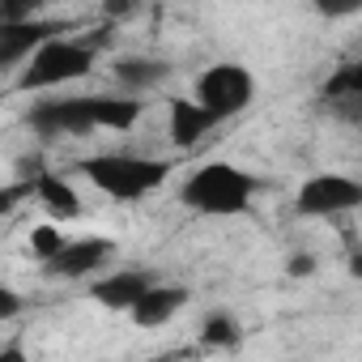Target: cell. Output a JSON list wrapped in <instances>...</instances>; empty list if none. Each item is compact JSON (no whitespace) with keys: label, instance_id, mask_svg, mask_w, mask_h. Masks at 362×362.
Masks as SVG:
<instances>
[{"label":"cell","instance_id":"7a4b0ae2","mask_svg":"<svg viewBox=\"0 0 362 362\" xmlns=\"http://www.w3.org/2000/svg\"><path fill=\"white\" fill-rule=\"evenodd\" d=\"M260 192V179L235 162H205L179 184V205L201 218H243Z\"/></svg>","mask_w":362,"mask_h":362},{"label":"cell","instance_id":"5b68a950","mask_svg":"<svg viewBox=\"0 0 362 362\" xmlns=\"http://www.w3.org/2000/svg\"><path fill=\"white\" fill-rule=\"evenodd\" d=\"M252 98H256V77H252L243 64H235V60L209 64V69L197 73V81H192V103H197L205 115H214L218 124L243 115V111L252 107Z\"/></svg>","mask_w":362,"mask_h":362},{"label":"cell","instance_id":"d6986e66","mask_svg":"<svg viewBox=\"0 0 362 362\" xmlns=\"http://www.w3.org/2000/svg\"><path fill=\"white\" fill-rule=\"evenodd\" d=\"M294 277H311V269H315V256H290V264H286Z\"/></svg>","mask_w":362,"mask_h":362},{"label":"cell","instance_id":"e0dca14e","mask_svg":"<svg viewBox=\"0 0 362 362\" xmlns=\"http://www.w3.org/2000/svg\"><path fill=\"white\" fill-rule=\"evenodd\" d=\"M22 307H26V298H22L13 286H5V281H0V324L18 320V315H22Z\"/></svg>","mask_w":362,"mask_h":362},{"label":"cell","instance_id":"2e32d148","mask_svg":"<svg viewBox=\"0 0 362 362\" xmlns=\"http://www.w3.org/2000/svg\"><path fill=\"white\" fill-rule=\"evenodd\" d=\"M64 243H69V235H64L60 226H52V222H43V226H35V230H30V256H35L39 264H47Z\"/></svg>","mask_w":362,"mask_h":362},{"label":"cell","instance_id":"52a82bcc","mask_svg":"<svg viewBox=\"0 0 362 362\" xmlns=\"http://www.w3.org/2000/svg\"><path fill=\"white\" fill-rule=\"evenodd\" d=\"M115 260V243L107 235H81V239H69L47 264H43V277L52 281H94V273H103L107 264Z\"/></svg>","mask_w":362,"mask_h":362},{"label":"cell","instance_id":"3957f363","mask_svg":"<svg viewBox=\"0 0 362 362\" xmlns=\"http://www.w3.org/2000/svg\"><path fill=\"white\" fill-rule=\"evenodd\" d=\"M77 175L94 192H103L107 201L132 205L145 201L149 192H158L170 179V162L166 158H145V153H90L77 162Z\"/></svg>","mask_w":362,"mask_h":362},{"label":"cell","instance_id":"ba28073f","mask_svg":"<svg viewBox=\"0 0 362 362\" xmlns=\"http://www.w3.org/2000/svg\"><path fill=\"white\" fill-rule=\"evenodd\" d=\"M153 281H162V277L149 269H115V273H103L90 281V298L107 311H132Z\"/></svg>","mask_w":362,"mask_h":362},{"label":"cell","instance_id":"ac0fdd59","mask_svg":"<svg viewBox=\"0 0 362 362\" xmlns=\"http://www.w3.org/2000/svg\"><path fill=\"white\" fill-rule=\"evenodd\" d=\"M30 197V179H22V184H9V188H0V214H9L13 205H22Z\"/></svg>","mask_w":362,"mask_h":362},{"label":"cell","instance_id":"9a60e30c","mask_svg":"<svg viewBox=\"0 0 362 362\" xmlns=\"http://www.w3.org/2000/svg\"><path fill=\"white\" fill-rule=\"evenodd\" d=\"M324 98L337 103V107H354V103H362V69H358V64L337 69V73L328 77V86H324Z\"/></svg>","mask_w":362,"mask_h":362},{"label":"cell","instance_id":"ffe728a7","mask_svg":"<svg viewBox=\"0 0 362 362\" xmlns=\"http://www.w3.org/2000/svg\"><path fill=\"white\" fill-rule=\"evenodd\" d=\"M0 362H30L22 345H0Z\"/></svg>","mask_w":362,"mask_h":362},{"label":"cell","instance_id":"277c9868","mask_svg":"<svg viewBox=\"0 0 362 362\" xmlns=\"http://www.w3.org/2000/svg\"><path fill=\"white\" fill-rule=\"evenodd\" d=\"M94 60H98V47H94V43L52 35V39H43V43L26 56L22 73H18V90H22V94H56L60 86L81 81V77L94 69Z\"/></svg>","mask_w":362,"mask_h":362},{"label":"cell","instance_id":"8992f818","mask_svg":"<svg viewBox=\"0 0 362 362\" xmlns=\"http://www.w3.org/2000/svg\"><path fill=\"white\" fill-rule=\"evenodd\" d=\"M362 205V184L349 175H337V170H320L311 179H303L298 192H294V214L298 218H345Z\"/></svg>","mask_w":362,"mask_h":362},{"label":"cell","instance_id":"4fadbf2b","mask_svg":"<svg viewBox=\"0 0 362 362\" xmlns=\"http://www.w3.org/2000/svg\"><path fill=\"white\" fill-rule=\"evenodd\" d=\"M166 77V64L162 60H153V56H119L115 60V81L124 86V94H141V90H149V86H158Z\"/></svg>","mask_w":362,"mask_h":362},{"label":"cell","instance_id":"8fae6325","mask_svg":"<svg viewBox=\"0 0 362 362\" xmlns=\"http://www.w3.org/2000/svg\"><path fill=\"white\" fill-rule=\"evenodd\" d=\"M214 128H218V119L205 115L192 98H184V94L166 98V132H170V145H175V149H192V145L205 141Z\"/></svg>","mask_w":362,"mask_h":362},{"label":"cell","instance_id":"9c48e42d","mask_svg":"<svg viewBox=\"0 0 362 362\" xmlns=\"http://www.w3.org/2000/svg\"><path fill=\"white\" fill-rule=\"evenodd\" d=\"M188 303H192V290H188V286L153 281L128 315H132V324H136V328H166V324H170L179 311H184Z\"/></svg>","mask_w":362,"mask_h":362},{"label":"cell","instance_id":"30bf717a","mask_svg":"<svg viewBox=\"0 0 362 362\" xmlns=\"http://www.w3.org/2000/svg\"><path fill=\"white\" fill-rule=\"evenodd\" d=\"M30 197L43 205V214H47L52 226H64V222H77V218H81V197H77V188L69 184L64 175H56V170H39V175L30 179Z\"/></svg>","mask_w":362,"mask_h":362},{"label":"cell","instance_id":"6da1fadb","mask_svg":"<svg viewBox=\"0 0 362 362\" xmlns=\"http://www.w3.org/2000/svg\"><path fill=\"white\" fill-rule=\"evenodd\" d=\"M145 103L132 94H77V98H47L26 111V128L43 141L56 136H90V132H128L136 128Z\"/></svg>","mask_w":362,"mask_h":362},{"label":"cell","instance_id":"5bb4252c","mask_svg":"<svg viewBox=\"0 0 362 362\" xmlns=\"http://www.w3.org/2000/svg\"><path fill=\"white\" fill-rule=\"evenodd\" d=\"M201 345L205 349H239L243 345V324H239V315H230V311H209L205 320H201Z\"/></svg>","mask_w":362,"mask_h":362},{"label":"cell","instance_id":"7c38bea8","mask_svg":"<svg viewBox=\"0 0 362 362\" xmlns=\"http://www.w3.org/2000/svg\"><path fill=\"white\" fill-rule=\"evenodd\" d=\"M52 35H60V30L52 22H39V18H30V22H0V69L26 64V56Z\"/></svg>","mask_w":362,"mask_h":362}]
</instances>
